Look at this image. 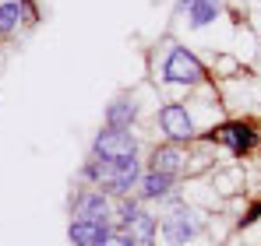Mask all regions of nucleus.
<instances>
[{
	"mask_svg": "<svg viewBox=\"0 0 261 246\" xmlns=\"http://www.w3.org/2000/svg\"><path fill=\"white\" fill-rule=\"evenodd\" d=\"M138 159H95L92 165H85V176L110 194H127L138 183Z\"/></svg>",
	"mask_w": 261,
	"mask_h": 246,
	"instance_id": "f257e3e1",
	"label": "nucleus"
},
{
	"mask_svg": "<svg viewBox=\"0 0 261 246\" xmlns=\"http://www.w3.org/2000/svg\"><path fill=\"white\" fill-rule=\"evenodd\" d=\"M92 151H95V159H134L138 155V141L130 137L124 127H110V130L95 134Z\"/></svg>",
	"mask_w": 261,
	"mask_h": 246,
	"instance_id": "f03ea898",
	"label": "nucleus"
},
{
	"mask_svg": "<svg viewBox=\"0 0 261 246\" xmlns=\"http://www.w3.org/2000/svg\"><path fill=\"white\" fill-rule=\"evenodd\" d=\"M120 218H124V236H127L134 246H152L155 243V218H152L148 211H141L138 204L124 201Z\"/></svg>",
	"mask_w": 261,
	"mask_h": 246,
	"instance_id": "7ed1b4c3",
	"label": "nucleus"
},
{
	"mask_svg": "<svg viewBox=\"0 0 261 246\" xmlns=\"http://www.w3.org/2000/svg\"><path fill=\"white\" fill-rule=\"evenodd\" d=\"M163 78L166 81H176V84H194L205 78V67L198 64V56H191L187 49H173L166 67H163Z\"/></svg>",
	"mask_w": 261,
	"mask_h": 246,
	"instance_id": "20e7f679",
	"label": "nucleus"
},
{
	"mask_svg": "<svg viewBox=\"0 0 261 246\" xmlns=\"http://www.w3.org/2000/svg\"><path fill=\"white\" fill-rule=\"evenodd\" d=\"M201 232V218L194 214V211H187V207H180L173 214H166V222H163V236H166V243H187V239H194Z\"/></svg>",
	"mask_w": 261,
	"mask_h": 246,
	"instance_id": "39448f33",
	"label": "nucleus"
},
{
	"mask_svg": "<svg viewBox=\"0 0 261 246\" xmlns=\"http://www.w3.org/2000/svg\"><path fill=\"white\" fill-rule=\"evenodd\" d=\"M208 141L229 144L237 155H244V151H251V148L258 144V134H254V127H251V123H222L219 130L208 134Z\"/></svg>",
	"mask_w": 261,
	"mask_h": 246,
	"instance_id": "423d86ee",
	"label": "nucleus"
},
{
	"mask_svg": "<svg viewBox=\"0 0 261 246\" xmlns=\"http://www.w3.org/2000/svg\"><path fill=\"white\" fill-rule=\"evenodd\" d=\"M159 123H163L166 137H170V141H176V144L194 137V123H191V116H187V109H184V106H176V102L163 106V113H159Z\"/></svg>",
	"mask_w": 261,
	"mask_h": 246,
	"instance_id": "0eeeda50",
	"label": "nucleus"
},
{
	"mask_svg": "<svg viewBox=\"0 0 261 246\" xmlns=\"http://www.w3.org/2000/svg\"><path fill=\"white\" fill-rule=\"evenodd\" d=\"M67 239H71L74 246H99V243H106V239H110V225L74 218V222H71V229H67Z\"/></svg>",
	"mask_w": 261,
	"mask_h": 246,
	"instance_id": "6e6552de",
	"label": "nucleus"
},
{
	"mask_svg": "<svg viewBox=\"0 0 261 246\" xmlns=\"http://www.w3.org/2000/svg\"><path fill=\"white\" fill-rule=\"evenodd\" d=\"M74 214L82 218V222H110V201L102 197V190L99 194H78V201H74Z\"/></svg>",
	"mask_w": 261,
	"mask_h": 246,
	"instance_id": "1a4fd4ad",
	"label": "nucleus"
},
{
	"mask_svg": "<svg viewBox=\"0 0 261 246\" xmlns=\"http://www.w3.org/2000/svg\"><path fill=\"white\" fill-rule=\"evenodd\" d=\"M176 14H187V25L201 28V25H208L219 14V0H180Z\"/></svg>",
	"mask_w": 261,
	"mask_h": 246,
	"instance_id": "9d476101",
	"label": "nucleus"
},
{
	"mask_svg": "<svg viewBox=\"0 0 261 246\" xmlns=\"http://www.w3.org/2000/svg\"><path fill=\"white\" fill-rule=\"evenodd\" d=\"M152 169H155V172H166V176H176V172L187 169V155L180 151V144L173 141V144H166V148H155Z\"/></svg>",
	"mask_w": 261,
	"mask_h": 246,
	"instance_id": "9b49d317",
	"label": "nucleus"
},
{
	"mask_svg": "<svg viewBox=\"0 0 261 246\" xmlns=\"http://www.w3.org/2000/svg\"><path fill=\"white\" fill-rule=\"evenodd\" d=\"M134 116H138V106H134L130 99H117V102L106 109V120H110V127H127Z\"/></svg>",
	"mask_w": 261,
	"mask_h": 246,
	"instance_id": "f8f14e48",
	"label": "nucleus"
},
{
	"mask_svg": "<svg viewBox=\"0 0 261 246\" xmlns=\"http://www.w3.org/2000/svg\"><path fill=\"white\" fill-rule=\"evenodd\" d=\"M141 187H145V197H166L170 194V187H173V176H166V172H148L145 179H141Z\"/></svg>",
	"mask_w": 261,
	"mask_h": 246,
	"instance_id": "ddd939ff",
	"label": "nucleus"
},
{
	"mask_svg": "<svg viewBox=\"0 0 261 246\" xmlns=\"http://www.w3.org/2000/svg\"><path fill=\"white\" fill-rule=\"evenodd\" d=\"M18 18H21L18 4H4V7H0V32H4V36L14 32V28H18Z\"/></svg>",
	"mask_w": 261,
	"mask_h": 246,
	"instance_id": "4468645a",
	"label": "nucleus"
},
{
	"mask_svg": "<svg viewBox=\"0 0 261 246\" xmlns=\"http://www.w3.org/2000/svg\"><path fill=\"white\" fill-rule=\"evenodd\" d=\"M261 218V201H254V204L247 207V214H244V222H240V225H251V222H258Z\"/></svg>",
	"mask_w": 261,
	"mask_h": 246,
	"instance_id": "2eb2a0df",
	"label": "nucleus"
},
{
	"mask_svg": "<svg viewBox=\"0 0 261 246\" xmlns=\"http://www.w3.org/2000/svg\"><path fill=\"white\" fill-rule=\"evenodd\" d=\"M99 246H134V243H130V239L124 236V232H120V236H110L106 243H99Z\"/></svg>",
	"mask_w": 261,
	"mask_h": 246,
	"instance_id": "dca6fc26",
	"label": "nucleus"
},
{
	"mask_svg": "<svg viewBox=\"0 0 261 246\" xmlns=\"http://www.w3.org/2000/svg\"><path fill=\"white\" fill-rule=\"evenodd\" d=\"M21 4H25V14H29L25 21H36V4H32V0H21Z\"/></svg>",
	"mask_w": 261,
	"mask_h": 246,
	"instance_id": "f3484780",
	"label": "nucleus"
}]
</instances>
